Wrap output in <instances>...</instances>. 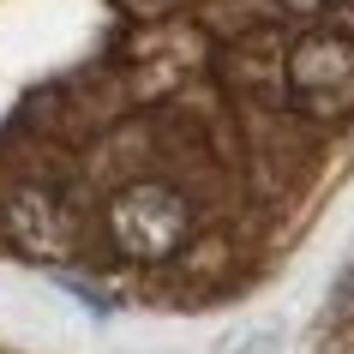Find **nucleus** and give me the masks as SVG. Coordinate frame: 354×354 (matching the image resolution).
I'll list each match as a JSON object with an SVG mask.
<instances>
[{
    "label": "nucleus",
    "instance_id": "1",
    "mask_svg": "<svg viewBox=\"0 0 354 354\" xmlns=\"http://www.w3.org/2000/svg\"><path fill=\"white\" fill-rule=\"evenodd\" d=\"M102 223H109L114 252H127L132 264H168L174 252H187L198 210L168 180H132L102 205Z\"/></svg>",
    "mask_w": 354,
    "mask_h": 354
},
{
    "label": "nucleus",
    "instance_id": "2",
    "mask_svg": "<svg viewBox=\"0 0 354 354\" xmlns=\"http://www.w3.org/2000/svg\"><path fill=\"white\" fill-rule=\"evenodd\" d=\"M282 96H288V109L313 114V120H348L354 114V37L348 30L318 24V30L288 42Z\"/></svg>",
    "mask_w": 354,
    "mask_h": 354
},
{
    "label": "nucleus",
    "instance_id": "3",
    "mask_svg": "<svg viewBox=\"0 0 354 354\" xmlns=\"http://www.w3.org/2000/svg\"><path fill=\"white\" fill-rule=\"evenodd\" d=\"M0 241L30 264H60L78 252V223L48 187H19L0 198Z\"/></svg>",
    "mask_w": 354,
    "mask_h": 354
},
{
    "label": "nucleus",
    "instance_id": "4",
    "mask_svg": "<svg viewBox=\"0 0 354 354\" xmlns=\"http://www.w3.org/2000/svg\"><path fill=\"white\" fill-rule=\"evenodd\" d=\"M216 354H282V330L277 324H241V330L223 336Z\"/></svg>",
    "mask_w": 354,
    "mask_h": 354
},
{
    "label": "nucleus",
    "instance_id": "5",
    "mask_svg": "<svg viewBox=\"0 0 354 354\" xmlns=\"http://www.w3.org/2000/svg\"><path fill=\"white\" fill-rule=\"evenodd\" d=\"M277 12H288V19H318V12H330V6H342V0H270Z\"/></svg>",
    "mask_w": 354,
    "mask_h": 354
}]
</instances>
